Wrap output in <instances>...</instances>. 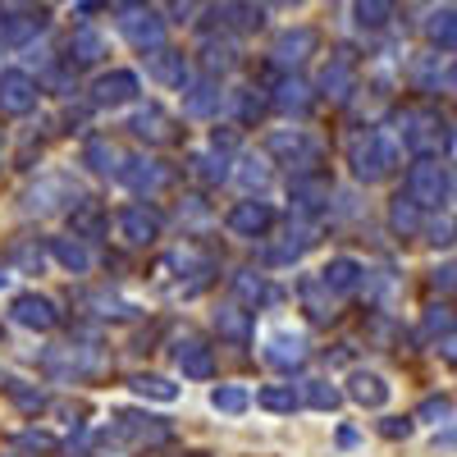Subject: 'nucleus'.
I'll use <instances>...</instances> for the list:
<instances>
[{
  "label": "nucleus",
  "mask_w": 457,
  "mask_h": 457,
  "mask_svg": "<svg viewBox=\"0 0 457 457\" xmlns=\"http://www.w3.org/2000/svg\"><path fill=\"white\" fill-rule=\"evenodd\" d=\"M265 156L297 179V174H316L325 165V146L307 129H275L270 137H265Z\"/></svg>",
  "instance_id": "nucleus-1"
},
{
  "label": "nucleus",
  "mask_w": 457,
  "mask_h": 457,
  "mask_svg": "<svg viewBox=\"0 0 457 457\" xmlns=\"http://www.w3.org/2000/svg\"><path fill=\"white\" fill-rule=\"evenodd\" d=\"M348 165H353V179H357V183H379V179L394 174L398 151H394V142L379 133V129H366V133H357L353 146H348Z\"/></svg>",
  "instance_id": "nucleus-2"
},
{
  "label": "nucleus",
  "mask_w": 457,
  "mask_h": 457,
  "mask_svg": "<svg viewBox=\"0 0 457 457\" xmlns=\"http://www.w3.org/2000/svg\"><path fill=\"white\" fill-rule=\"evenodd\" d=\"M42 361L60 379H96V375L110 370V357H105V348H96V343H55V348H46Z\"/></svg>",
  "instance_id": "nucleus-3"
},
{
  "label": "nucleus",
  "mask_w": 457,
  "mask_h": 457,
  "mask_svg": "<svg viewBox=\"0 0 457 457\" xmlns=\"http://www.w3.org/2000/svg\"><path fill=\"white\" fill-rule=\"evenodd\" d=\"M83 193L69 174H42L28 193H23V211L28 215H64V211H79Z\"/></svg>",
  "instance_id": "nucleus-4"
},
{
  "label": "nucleus",
  "mask_w": 457,
  "mask_h": 457,
  "mask_svg": "<svg viewBox=\"0 0 457 457\" xmlns=\"http://www.w3.org/2000/svg\"><path fill=\"white\" fill-rule=\"evenodd\" d=\"M105 439L129 444V448H156V444H170V426L142 411H114L105 426Z\"/></svg>",
  "instance_id": "nucleus-5"
},
{
  "label": "nucleus",
  "mask_w": 457,
  "mask_h": 457,
  "mask_svg": "<svg viewBox=\"0 0 457 457\" xmlns=\"http://www.w3.org/2000/svg\"><path fill=\"white\" fill-rule=\"evenodd\" d=\"M398 137L403 146L411 151V156H435L439 142H444V124H439V114L435 110H403L398 114Z\"/></svg>",
  "instance_id": "nucleus-6"
},
{
  "label": "nucleus",
  "mask_w": 457,
  "mask_h": 457,
  "mask_svg": "<svg viewBox=\"0 0 457 457\" xmlns=\"http://www.w3.org/2000/svg\"><path fill=\"white\" fill-rule=\"evenodd\" d=\"M448 187L453 183H448V174L435 156H416V165L407 170V197H416L426 211H439L448 202Z\"/></svg>",
  "instance_id": "nucleus-7"
},
{
  "label": "nucleus",
  "mask_w": 457,
  "mask_h": 457,
  "mask_svg": "<svg viewBox=\"0 0 457 457\" xmlns=\"http://www.w3.org/2000/svg\"><path fill=\"white\" fill-rule=\"evenodd\" d=\"M114 179H120L124 187H129V193H137V197H156L161 193V187H170V165L165 161H151V156H133V161H124L120 165V174H114Z\"/></svg>",
  "instance_id": "nucleus-8"
},
{
  "label": "nucleus",
  "mask_w": 457,
  "mask_h": 457,
  "mask_svg": "<svg viewBox=\"0 0 457 457\" xmlns=\"http://www.w3.org/2000/svg\"><path fill=\"white\" fill-rule=\"evenodd\" d=\"M161 228H165V220H161V211L151 206V202H133V206L120 211V234L133 247H151V243L161 238Z\"/></svg>",
  "instance_id": "nucleus-9"
},
{
  "label": "nucleus",
  "mask_w": 457,
  "mask_h": 457,
  "mask_svg": "<svg viewBox=\"0 0 457 457\" xmlns=\"http://www.w3.org/2000/svg\"><path fill=\"white\" fill-rule=\"evenodd\" d=\"M270 224H275V206L270 202H256V197L238 202L234 211L224 215V228L234 238H265V234H270Z\"/></svg>",
  "instance_id": "nucleus-10"
},
{
  "label": "nucleus",
  "mask_w": 457,
  "mask_h": 457,
  "mask_svg": "<svg viewBox=\"0 0 457 457\" xmlns=\"http://www.w3.org/2000/svg\"><path fill=\"white\" fill-rule=\"evenodd\" d=\"M10 320L23 325V329H37V334H51L60 325V312H55V302L42 297V293H19L10 302Z\"/></svg>",
  "instance_id": "nucleus-11"
},
{
  "label": "nucleus",
  "mask_w": 457,
  "mask_h": 457,
  "mask_svg": "<svg viewBox=\"0 0 457 457\" xmlns=\"http://www.w3.org/2000/svg\"><path fill=\"white\" fill-rule=\"evenodd\" d=\"M137 92H142L137 73L114 69V73H101V79L92 83V105H101V110H120V105L137 101Z\"/></svg>",
  "instance_id": "nucleus-12"
},
{
  "label": "nucleus",
  "mask_w": 457,
  "mask_h": 457,
  "mask_svg": "<svg viewBox=\"0 0 457 457\" xmlns=\"http://www.w3.org/2000/svg\"><path fill=\"white\" fill-rule=\"evenodd\" d=\"M265 361H270L275 370H302L307 366V338L293 334V329H270L265 334Z\"/></svg>",
  "instance_id": "nucleus-13"
},
{
  "label": "nucleus",
  "mask_w": 457,
  "mask_h": 457,
  "mask_svg": "<svg viewBox=\"0 0 457 457\" xmlns=\"http://www.w3.org/2000/svg\"><path fill=\"white\" fill-rule=\"evenodd\" d=\"M329 179L316 170V174H297L293 179V215H302V220H316V215H325V206H329Z\"/></svg>",
  "instance_id": "nucleus-14"
},
{
  "label": "nucleus",
  "mask_w": 457,
  "mask_h": 457,
  "mask_svg": "<svg viewBox=\"0 0 457 457\" xmlns=\"http://www.w3.org/2000/svg\"><path fill=\"white\" fill-rule=\"evenodd\" d=\"M37 83L23 69H5L0 73V114H32L37 110Z\"/></svg>",
  "instance_id": "nucleus-15"
},
{
  "label": "nucleus",
  "mask_w": 457,
  "mask_h": 457,
  "mask_svg": "<svg viewBox=\"0 0 457 457\" xmlns=\"http://www.w3.org/2000/svg\"><path fill=\"white\" fill-rule=\"evenodd\" d=\"M170 357H174V366H179L187 379H211V375H215V357H211V348H206V343H202L197 334L174 338Z\"/></svg>",
  "instance_id": "nucleus-16"
},
{
  "label": "nucleus",
  "mask_w": 457,
  "mask_h": 457,
  "mask_svg": "<svg viewBox=\"0 0 457 457\" xmlns=\"http://www.w3.org/2000/svg\"><path fill=\"white\" fill-rule=\"evenodd\" d=\"M357 92V60L348 55V51H338L329 64H325V73H320V96H329L334 105H343Z\"/></svg>",
  "instance_id": "nucleus-17"
},
{
  "label": "nucleus",
  "mask_w": 457,
  "mask_h": 457,
  "mask_svg": "<svg viewBox=\"0 0 457 457\" xmlns=\"http://www.w3.org/2000/svg\"><path fill=\"white\" fill-rule=\"evenodd\" d=\"M120 32L129 37L137 51H161V46H165V23L151 14V10H129V14L120 19Z\"/></svg>",
  "instance_id": "nucleus-18"
},
{
  "label": "nucleus",
  "mask_w": 457,
  "mask_h": 457,
  "mask_svg": "<svg viewBox=\"0 0 457 457\" xmlns=\"http://www.w3.org/2000/svg\"><path fill=\"white\" fill-rule=\"evenodd\" d=\"M129 133L133 137H142L146 146H170L179 133H174V120L161 110V105H146V110H137L133 120H129Z\"/></svg>",
  "instance_id": "nucleus-19"
},
{
  "label": "nucleus",
  "mask_w": 457,
  "mask_h": 457,
  "mask_svg": "<svg viewBox=\"0 0 457 457\" xmlns=\"http://www.w3.org/2000/svg\"><path fill=\"white\" fill-rule=\"evenodd\" d=\"M297 297H302V312H307L316 325H329L334 320V307H338V293L320 279V275H307L297 284Z\"/></svg>",
  "instance_id": "nucleus-20"
},
{
  "label": "nucleus",
  "mask_w": 457,
  "mask_h": 457,
  "mask_svg": "<svg viewBox=\"0 0 457 457\" xmlns=\"http://www.w3.org/2000/svg\"><path fill=\"white\" fill-rule=\"evenodd\" d=\"M79 307L92 312L96 320H137V316H142V307H137L133 297H120V293H110V288H101V293H83V297H79Z\"/></svg>",
  "instance_id": "nucleus-21"
},
{
  "label": "nucleus",
  "mask_w": 457,
  "mask_h": 457,
  "mask_svg": "<svg viewBox=\"0 0 457 457\" xmlns=\"http://www.w3.org/2000/svg\"><path fill=\"white\" fill-rule=\"evenodd\" d=\"M320 279H325L338 297H353V293L366 284V265H361L357 256H334V261H325Z\"/></svg>",
  "instance_id": "nucleus-22"
},
{
  "label": "nucleus",
  "mask_w": 457,
  "mask_h": 457,
  "mask_svg": "<svg viewBox=\"0 0 457 457\" xmlns=\"http://www.w3.org/2000/svg\"><path fill=\"white\" fill-rule=\"evenodd\" d=\"M224 96H220V83L215 79H197L183 87V114H193V120H211V114H220Z\"/></svg>",
  "instance_id": "nucleus-23"
},
{
  "label": "nucleus",
  "mask_w": 457,
  "mask_h": 457,
  "mask_svg": "<svg viewBox=\"0 0 457 457\" xmlns=\"http://www.w3.org/2000/svg\"><path fill=\"white\" fill-rule=\"evenodd\" d=\"M193 174L206 183V187H220V183H228L234 179V170H228V151L224 146H202V151H193Z\"/></svg>",
  "instance_id": "nucleus-24"
},
{
  "label": "nucleus",
  "mask_w": 457,
  "mask_h": 457,
  "mask_svg": "<svg viewBox=\"0 0 457 457\" xmlns=\"http://www.w3.org/2000/svg\"><path fill=\"white\" fill-rule=\"evenodd\" d=\"M348 398L361 403V407H385V403H389L385 375H375V370H353V375H348Z\"/></svg>",
  "instance_id": "nucleus-25"
},
{
  "label": "nucleus",
  "mask_w": 457,
  "mask_h": 457,
  "mask_svg": "<svg viewBox=\"0 0 457 457\" xmlns=\"http://www.w3.org/2000/svg\"><path fill=\"white\" fill-rule=\"evenodd\" d=\"M389 224H394V234L398 238H416L426 228V206L416 202V197H394V206H389Z\"/></svg>",
  "instance_id": "nucleus-26"
},
{
  "label": "nucleus",
  "mask_w": 457,
  "mask_h": 457,
  "mask_svg": "<svg viewBox=\"0 0 457 457\" xmlns=\"http://www.w3.org/2000/svg\"><path fill=\"white\" fill-rule=\"evenodd\" d=\"M312 51H316V32H312V28L284 32L279 42H275V64H284V69H297V64L307 60Z\"/></svg>",
  "instance_id": "nucleus-27"
},
{
  "label": "nucleus",
  "mask_w": 457,
  "mask_h": 457,
  "mask_svg": "<svg viewBox=\"0 0 457 457\" xmlns=\"http://www.w3.org/2000/svg\"><path fill=\"white\" fill-rule=\"evenodd\" d=\"M215 334L228 338V343H247L252 338V316L238 307V302H224V307H215Z\"/></svg>",
  "instance_id": "nucleus-28"
},
{
  "label": "nucleus",
  "mask_w": 457,
  "mask_h": 457,
  "mask_svg": "<svg viewBox=\"0 0 457 457\" xmlns=\"http://www.w3.org/2000/svg\"><path fill=\"white\" fill-rule=\"evenodd\" d=\"M51 256L64 265L69 275H87V270H92V252L83 247L79 234H73V238H51Z\"/></svg>",
  "instance_id": "nucleus-29"
},
{
  "label": "nucleus",
  "mask_w": 457,
  "mask_h": 457,
  "mask_svg": "<svg viewBox=\"0 0 457 457\" xmlns=\"http://www.w3.org/2000/svg\"><path fill=\"white\" fill-rule=\"evenodd\" d=\"M83 165L92 170V174H101V179H110V174H120V165H124V156L114 151L105 137H87V146H83Z\"/></svg>",
  "instance_id": "nucleus-30"
},
{
  "label": "nucleus",
  "mask_w": 457,
  "mask_h": 457,
  "mask_svg": "<svg viewBox=\"0 0 457 457\" xmlns=\"http://www.w3.org/2000/svg\"><path fill=\"white\" fill-rule=\"evenodd\" d=\"M151 79L161 87H187V64L179 51H156L151 55Z\"/></svg>",
  "instance_id": "nucleus-31"
},
{
  "label": "nucleus",
  "mask_w": 457,
  "mask_h": 457,
  "mask_svg": "<svg viewBox=\"0 0 457 457\" xmlns=\"http://www.w3.org/2000/svg\"><path fill=\"white\" fill-rule=\"evenodd\" d=\"M228 288H234L247 307H261V302H275V288L265 284V275H256V270H238L234 279H228Z\"/></svg>",
  "instance_id": "nucleus-32"
},
{
  "label": "nucleus",
  "mask_w": 457,
  "mask_h": 457,
  "mask_svg": "<svg viewBox=\"0 0 457 457\" xmlns=\"http://www.w3.org/2000/svg\"><path fill=\"white\" fill-rule=\"evenodd\" d=\"M256 407L275 411V416H293V411L302 407V394H297L293 385H265V389L256 394Z\"/></svg>",
  "instance_id": "nucleus-33"
},
{
  "label": "nucleus",
  "mask_w": 457,
  "mask_h": 457,
  "mask_svg": "<svg viewBox=\"0 0 457 457\" xmlns=\"http://www.w3.org/2000/svg\"><path fill=\"white\" fill-rule=\"evenodd\" d=\"M275 105H279L284 114H307V110H312V87L302 83V79H284V83L275 87Z\"/></svg>",
  "instance_id": "nucleus-34"
},
{
  "label": "nucleus",
  "mask_w": 457,
  "mask_h": 457,
  "mask_svg": "<svg viewBox=\"0 0 457 457\" xmlns=\"http://www.w3.org/2000/svg\"><path fill=\"white\" fill-rule=\"evenodd\" d=\"M129 389L137 398H151V403H174L179 398V385H170L165 375H129Z\"/></svg>",
  "instance_id": "nucleus-35"
},
{
  "label": "nucleus",
  "mask_w": 457,
  "mask_h": 457,
  "mask_svg": "<svg viewBox=\"0 0 457 457\" xmlns=\"http://www.w3.org/2000/svg\"><path fill=\"white\" fill-rule=\"evenodd\" d=\"M211 407L224 411V416H243V411L252 407V394H247L243 385H215V389H211Z\"/></svg>",
  "instance_id": "nucleus-36"
},
{
  "label": "nucleus",
  "mask_w": 457,
  "mask_h": 457,
  "mask_svg": "<svg viewBox=\"0 0 457 457\" xmlns=\"http://www.w3.org/2000/svg\"><path fill=\"white\" fill-rule=\"evenodd\" d=\"M353 19H357V28H385L389 19H394V0H353Z\"/></svg>",
  "instance_id": "nucleus-37"
},
{
  "label": "nucleus",
  "mask_w": 457,
  "mask_h": 457,
  "mask_svg": "<svg viewBox=\"0 0 457 457\" xmlns=\"http://www.w3.org/2000/svg\"><path fill=\"white\" fill-rule=\"evenodd\" d=\"M69 51H73V60H79V64H96L105 55V42H101L96 28H79V32H73V42H69Z\"/></svg>",
  "instance_id": "nucleus-38"
},
{
  "label": "nucleus",
  "mask_w": 457,
  "mask_h": 457,
  "mask_svg": "<svg viewBox=\"0 0 457 457\" xmlns=\"http://www.w3.org/2000/svg\"><path fill=\"white\" fill-rule=\"evenodd\" d=\"M302 403L316 407V411H334L343 403V394L329 385V379H307V385H302Z\"/></svg>",
  "instance_id": "nucleus-39"
},
{
  "label": "nucleus",
  "mask_w": 457,
  "mask_h": 457,
  "mask_svg": "<svg viewBox=\"0 0 457 457\" xmlns=\"http://www.w3.org/2000/svg\"><path fill=\"white\" fill-rule=\"evenodd\" d=\"M426 37L435 46H457V14L453 10H439L426 19Z\"/></svg>",
  "instance_id": "nucleus-40"
},
{
  "label": "nucleus",
  "mask_w": 457,
  "mask_h": 457,
  "mask_svg": "<svg viewBox=\"0 0 457 457\" xmlns=\"http://www.w3.org/2000/svg\"><path fill=\"white\" fill-rule=\"evenodd\" d=\"M101 228H105V215L96 202H83L79 211H73V234L79 238H101Z\"/></svg>",
  "instance_id": "nucleus-41"
},
{
  "label": "nucleus",
  "mask_w": 457,
  "mask_h": 457,
  "mask_svg": "<svg viewBox=\"0 0 457 457\" xmlns=\"http://www.w3.org/2000/svg\"><path fill=\"white\" fill-rule=\"evenodd\" d=\"M312 243H316V238H312V228H297V234H288V243H279L265 261H270V265H288V261H297L302 252H307Z\"/></svg>",
  "instance_id": "nucleus-42"
},
{
  "label": "nucleus",
  "mask_w": 457,
  "mask_h": 457,
  "mask_svg": "<svg viewBox=\"0 0 457 457\" xmlns=\"http://www.w3.org/2000/svg\"><path fill=\"white\" fill-rule=\"evenodd\" d=\"M238 165H243V170H238L234 179L247 187V193H256V187H265V183H270V165H265V156H243Z\"/></svg>",
  "instance_id": "nucleus-43"
},
{
  "label": "nucleus",
  "mask_w": 457,
  "mask_h": 457,
  "mask_svg": "<svg viewBox=\"0 0 457 457\" xmlns=\"http://www.w3.org/2000/svg\"><path fill=\"white\" fill-rule=\"evenodd\" d=\"M448 329H457V312L453 307H430L426 320H421V338H435V334L444 338Z\"/></svg>",
  "instance_id": "nucleus-44"
},
{
  "label": "nucleus",
  "mask_w": 457,
  "mask_h": 457,
  "mask_svg": "<svg viewBox=\"0 0 457 457\" xmlns=\"http://www.w3.org/2000/svg\"><path fill=\"white\" fill-rule=\"evenodd\" d=\"M5 394H10L23 411H42V407H46V394H42V389H28L23 379H10V389H5Z\"/></svg>",
  "instance_id": "nucleus-45"
},
{
  "label": "nucleus",
  "mask_w": 457,
  "mask_h": 457,
  "mask_svg": "<svg viewBox=\"0 0 457 457\" xmlns=\"http://www.w3.org/2000/svg\"><path fill=\"white\" fill-rule=\"evenodd\" d=\"M14 265H19V270H28V275H37L46 265V252L32 247V238L28 243H14Z\"/></svg>",
  "instance_id": "nucleus-46"
},
{
  "label": "nucleus",
  "mask_w": 457,
  "mask_h": 457,
  "mask_svg": "<svg viewBox=\"0 0 457 457\" xmlns=\"http://www.w3.org/2000/svg\"><path fill=\"white\" fill-rule=\"evenodd\" d=\"M261 110H265V105H261V96H256L252 87H243V92L234 96V114H238V124H256V120H261Z\"/></svg>",
  "instance_id": "nucleus-47"
},
{
  "label": "nucleus",
  "mask_w": 457,
  "mask_h": 457,
  "mask_svg": "<svg viewBox=\"0 0 457 457\" xmlns=\"http://www.w3.org/2000/svg\"><path fill=\"white\" fill-rule=\"evenodd\" d=\"M426 234H430L435 247H448V243L457 238V224H453V220H435V224H426Z\"/></svg>",
  "instance_id": "nucleus-48"
},
{
  "label": "nucleus",
  "mask_w": 457,
  "mask_h": 457,
  "mask_svg": "<svg viewBox=\"0 0 457 457\" xmlns=\"http://www.w3.org/2000/svg\"><path fill=\"white\" fill-rule=\"evenodd\" d=\"M379 430H385L389 439H407V435H411V421H407V416H389V421L379 426Z\"/></svg>",
  "instance_id": "nucleus-49"
},
{
  "label": "nucleus",
  "mask_w": 457,
  "mask_h": 457,
  "mask_svg": "<svg viewBox=\"0 0 457 457\" xmlns=\"http://www.w3.org/2000/svg\"><path fill=\"white\" fill-rule=\"evenodd\" d=\"M23 448H42V453H51L55 448V439L51 435H42V430H23V439H19Z\"/></svg>",
  "instance_id": "nucleus-50"
},
{
  "label": "nucleus",
  "mask_w": 457,
  "mask_h": 457,
  "mask_svg": "<svg viewBox=\"0 0 457 457\" xmlns=\"http://www.w3.org/2000/svg\"><path fill=\"white\" fill-rule=\"evenodd\" d=\"M439 357H444L448 366H457V329H448V334L439 338Z\"/></svg>",
  "instance_id": "nucleus-51"
},
{
  "label": "nucleus",
  "mask_w": 457,
  "mask_h": 457,
  "mask_svg": "<svg viewBox=\"0 0 457 457\" xmlns=\"http://www.w3.org/2000/svg\"><path fill=\"white\" fill-rule=\"evenodd\" d=\"M435 288H444V293H448V288H457V261H453V265H444V270H435Z\"/></svg>",
  "instance_id": "nucleus-52"
},
{
  "label": "nucleus",
  "mask_w": 457,
  "mask_h": 457,
  "mask_svg": "<svg viewBox=\"0 0 457 457\" xmlns=\"http://www.w3.org/2000/svg\"><path fill=\"white\" fill-rule=\"evenodd\" d=\"M421 416H439V421H448V416H453V407H448L444 398H430V403L421 407Z\"/></svg>",
  "instance_id": "nucleus-53"
},
{
  "label": "nucleus",
  "mask_w": 457,
  "mask_h": 457,
  "mask_svg": "<svg viewBox=\"0 0 457 457\" xmlns=\"http://www.w3.org/2000/svg\"><path fill=\"white\" fill-rule=\"evenodd\" d=\"M448 156H453V165H457V129H448Z\"/></svg>",
  "instance_id": "nucleus-54"
},
{
  "label": "nucleus",
  "mask_w": 457,
  "mask_h": 457,
  "mask_svg": "<svg viewBox=\"0 0 457 457\" xmlns=\"http://www.w3.org/2000/svg\"><path fill=\"white\" fill-rule=\"evenodd\" d=\"M10 379H14V375H5V370H0V394H5V389H10Z\"/></svg>",
  "instance_id": "nucleus-55"
},
{
  "label": "nucleus",
  "mask_w": 457,
  "mask_h": 457,
  "mask_svg": "<svg viewBox=\"0 0 457 457\" xmlns=\"http://www.w3.org/2000/svg\"><path fill=\"white\" fill-rule=\"evenodd\" d=\"M448 87H453V92H457V64H453V69H448Z\"/></svg>",
  "instance_id": "nucleus-56"
},
{
  "label": "nucleus",
  "mask_w": 457,
  "mask_h": 457,
  "mask_svg": "<svg viewBox=\"0 0 457 457\" xmlns=\"http://www.w3.org/2000/svg\"><path fill=\"white\" fill-rule=\"evenodd\" d=\"M0 288H10V275L5 270H0Z\"/></svg>",
  "instance_id": "nucleus-57"
},
{
  "label": "nucleus",
  "mask_w": 457,
  "mask_h": 457,
  "mask_svg": "<svg viewBox=\"0 0 457 457\" xmlns=\"http://www.w3.org/2000/svg\"><path fill=\"white\" fill-rule=\"evenodd\" d=\"M270 5H297V0H270Z\"/></svg>",
  "instance_id": "nucleus-58"
},
{
  "label": "nucleus",
  "mask_w": 457,
  "mask_h": 457,
  "mask_svg": "<svg viewBox=\"0 0 457 457\" xmlns=\"http://www.w3.org/2000/svg\"><path fill=\"white\" fill-rule=\"evenodd\" d=\"M0 457H28V453H0Z\"/></svg>",
  "instance_id": "nucleus-59"
},
{
  "label": "nucleus",
  "mask_w": 457,
  "mask_h": 457,
  "mask_svg": "<svg viewBox=\"0 0 457 457\" xmlns=\"http://www.w3.org/2000/svg\"><path fill=\"white\" fill-rule=\"evenodd\" d=\"M69 457H87V453H69Z\"/></svg>",
  "instance_id": "nucleus-60"
},
{
  "label": "nucleus",
  "mask_w": 457,
  "mask_h": 457,
  "mask_svg": "<svg viewBox=\"0 0 457 457\" xmlns=\"http://www.w3.org/2000/svg\"><path fill=\"white\" fill-rule=\"evenodd\" d=\"M10 5H19V0H10Z\"/></svg>",
  "instance_id": "nucleus-61"
}]
</instances>
